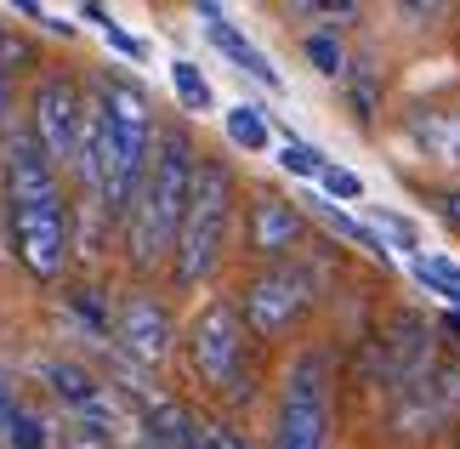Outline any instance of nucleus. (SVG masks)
I'll return each mask as SVG.
<instances>
[{
  "instance_id": "6ab92c4d",
  "label": "nucleus",
  "mask_w": 460,
  "mask_h": 449,
  "mask_svg": "<svg viewBox=\"0 0 460 449\" xmlns=\"http://www.w3.org/2000/svg\"><path fill=\"white\" fill-rule=\"evenodd\" d=\"M347 97H352V114H358V120H376V109H381V75H376L369 58H358L347 68Z\"/></svg>"
},
{
  "instance_id": "4be33fe9",
  "label": "nucleus",
  "mask_w": 460,
  "mask_h": 449,
  "mask_svg": "<svg viewBox=\"0 0 460 449\" xmlns=\"http://www.w3.org/2000/svg\"><path fill=\"white\" fill-rule=\"evenodd\" d=\"M0 449H51V427H46V416H34L29 404H17V416H12L6 444H0Z\"/></svg>"
},
{
  "instance_id": "c85d7f7f",
  "label": "nucleus",
  "mask_w": 460,
  "mask_h": 449,
  "mask_svg": "<svg viewBox=\"0 0 460 449\" xmlns=\"http://www.w3.org/2000/svg\"><path fill=\"white\" fill-rule=\"evenodd\" d=\"M63 449H114V438H102V433H92V427H68V438H63Z\"/></svg>"
},
{
  "instance_id": "f03ea898",
  "label": "nucleus",
  "mask_w": 460,
  "mask_h": 449,
  "mask_svg": "<svg viewBox=\"0 0 460 449\" xmlns=\"http://www.w3.org/2000/svg\"><path fill=\"white\" fill-rule=\"evenodd\" d=\"M193 176H199V154H193L188 131H165L154 137V159L143 176V193H137L131 217H126V250L137 267H159L176 250V233H182L188 200H193Z\"/></svg>"
},
{
  "instance_id": "b1692460",
  "label": "nucleus",
  "mask_w": 460,
  "mask_h": 449,
  "mask_svg": "<svg viewBox=\"0 0 460 449\" xmlns=\"http://www.w3.org/2000/svg\"><path fill=\"white\" fill-rule=\"evenodd\" d=\"M12 63H23V46H12V34L0 29V137H6L12 120Z\"/></svg>"
},
{
  "instance_id": "39448f33",
  "label": "nucleus",
  "mask_w": 460,
  "mask_h": 449,
  "mask_svg": "<svg viewBox=\"0 0 460 449\" xmlns=\"http://www.w3.org/2000/svg\"><path fill=\"white\" fill-rule=\"evenodd\" d=\"M244 341H251V330H244L234 301H210V308L188 325V370L227 404H244L256 392Z\"/></svg>"
},
{
  "instance_id": "dca6fc26",
  "label": "nucleus",
  "mask_w": 460,
  "mask_h": 449,
  "mask_svg": "<svg viewBox=\"0 0 460 449\" xmlns=\"http://www.w3.org/2000/svg\"><path fill=\"white\" fill-rule=\"evenodd\" d=\"M307 211H313V217L324 222L330 233H341L347 245H358V250H369L376 262H386V239L376 233V222H358V217H347V211L335 205V200H324V193H313V200H307Z\"/></svg>"
},
{
  "instance_id": "cd10ccee",
  "label": "nucleus",
  "mask_w": 460,
  "mask_h": 449,
  "mask_svg": "<svg viewBox=\"0 0 460 449\" xmlns=\"http://www.w3.org/2000/svg\"><path fill=\"white\" fill-rule=\"evenodd\" d=\"M17 404H23V399H17V382L0 370V444H6V427H12V416H17Z\"/></svg>"
},
{
  "instance_id": "0eeeda50",
  "label": "nucleus",
  "mask_w": 460,
  "mask_h": 449,
  "mask_svg": "<svg viewBox=\"0 0 460 449\" xmlns=\"http://www.w3.org/2000/svg\"><path fill=\"white\" fill-rule=\"evenodd\" d=\"M313 296H318V279H313L307 262H273V267H261V274L244 284L239 319H244V330H251L256 341H273V336L302 325Z\"/></svg>"
},
{
  "instance_id": "aec40b11",
  "label": "nucleus",
  "mask_w": 460,
  "mask_h": 449,
  "mask_svg": "<svg viewBox=\"0 0 460 449\" xmlns=\"http://www.w3.org/2000/svg\"><path fill=\"white\" fill-rule=\"evenodd\" d=\"M302 51H307V63L318 68V75H347V46H341L335 29H313L302 40Z\"/></svg>"
},
{
  "instance_id": "2f4dec72",
  "label": "nucleus",
  "mask_w": 460,
  "mask_h": 449,
  "mask_svg": "<svg viewBox=\"0 0 460 449\" xmlns=\"http://www.w3.org/2000/svg\"><path fill=\"white\" fill-rule=\"evenodd\" d=\"M80 17H85V23H97V29H109V23H114V17L102 12V6H80Z\"/></svg>"
},
{
  "instance_id": "a878e982",
  "label": "nucleus",
  "mask_w": 460,
  "mask_h": 449,
  "mask_svg": "<svg viewBox=\"0 0 460 449\" xmlns=\"http://www.w3.org/2000/svg\"><path fill=\"white\" fill-rule=\"evenodd\" d=\"M376 233H381V239H393L398 250H415V245H420L415 222H410V217H398V211H376Z\"/></svg>"
},
{
  "instance_id": "f3484780",
  "label": "nucleus",
  "mask_w": 460,
  "mask_h": 449,
  "mask_svg": "<svg viewBox=\"0 0 460 449\" xmlns=\"http://www.w3.org/2000/svg\"><path fill=\"white\" fill-rule=\"evenodd\" d=\"M227 142H234V148H244V154H261V148L273 142L268 114H261L256 103H234V109H227Z\"/></svg>"
},
{
  "instance_id": "6e6552de",
  "label": "nucleus",
  "mask_w": 460,
  "mask_h": 449,
  "mask_svg": "<svg viewBox=\"0 0 460 449\" xmlns=\"http://www.w3.org/2000/svg\"><path fill=\"white\" fill-rule=\"evenodd\" d=\"M393 399V427L410 438H432L444 421H460V358H444L427 375H415L410 387L386 392Z\"/></svg>"
},
{
  "instance_id": "393cba45",
  "label": "nucleus",
  "mask_w": 460,
  "mask_h": 449,
  "mask_svg": "<svg viewBox=\"0 0 460 449\" xmlns=\"http://www.w3.org/2000/svg\"><path fill=\"white\" fill-rule=\"evenodd\" d=\"M279 166L290 176H324V154L307 148V142H285V148H279Z\"/></svg>"
},
{
  "instance_id": "ddd939ff",
  "label": "nucleus",
  "mask_w": 460,
  "mask_h": 449,
  "mask_svg": "<svg viewBox=\"0 0 460 449\" xmlns=\"http://www.w3.org/2000/svg\"><path fill=\"white\" fill-rule=\"evenodd\" d=\"M403 142L415 148L420 166L460 171V103H420L403 114Z\"/></svg>"
},
{
  "instance_id": "423d86ee",
  "label": "nucleus",
  "mask_w": 460,
  "mask_h": 449,
  "mask_svg": "<svg viewBox=\"0 0 460 449\" xmlns=\"http://www.w3.org/2000/svg\"><path fill=\"white\" fill-rule=\"evenodd\" d=\"M273 449H330V353L302 347L279 382Z\"/></svg>"
},
{
  "instance_id": "2eb2a0df",
  "label": "nucleus",
  "mask_w": 460,
  "mask_h": 449,
  "mask_svg": "<svg viewBox=\"0 0 460 449\" xmlns=\"http://www.w3.org/2000/svg\"><path fill=\"white\" fill-rule=\"evenodd\" d=\"M199 427L205 421H193V409L176 404V399H154L143 409V438H148V449H193Z\"/></svg>"
},
{
  "instance_id": "72a5a7b5",
  "label": "nucleus",
  "mask_w": 460,
  "mask_h": 449,
  "mask_svg": "<svg viewBox=\"0 0 460 449\" xmlns=\"http://www.w3.org/2000/svg\"><path fill=\"white\" fill-rule=\"evenodd\" d=\"M455 449H460V421H455Z\"/></svg>"
},
{
  "instance_id": "f8f14e48",
  "label": "nucleus",
  "mask_w": 460,
  "mask_h": 449,
  "mask_svg": "<svg viewBox=\"0 0 460 449\" xmlns=\"http://www.w3.org/2000/svg\"><path fill=\"white\" fill-rule=\"evenodd\" d=\"M302 233H307V222H302V211H296L285 193H273V188L251 193V211H244V245H251L268 267L290 262L296 245H302Z\"/></svg>"
},
{
  "instance_id": "9b49d317",
  "label": "nucleus",
  "mask_w": 460,
  "mask_h": 449,
  "mask_svg": "<svg viewBox=\"0 0 460 449\" xmlns=\"http://www.w3.org/2000/svg\"><path fill=\"white\" fill-rule=\"evenodd\" d=\"M114 341H119V353H131L137 364L154 370V364H165L171 347H176V319L154 291H131V296H119V308H114Z\"/></svg>"
},
{
  "instance_id": "5701e85b",
  "label": "nucleus",
  "mask_w": 460,
  "mask_h": 449,
  "mask_svg": "<svg viewBox=\"0 0 460 449\" xmlns=\"http://www.w3.org/2000/svg\"><path fill=\"white\" fill-rule=\"evenodd\" d=\"M171 85H176V97H182V109H193V114H205L210 109V85H205V75L193 68L188 58H176L171 63Z\"/></svg>"
},
{
  "instance_id": "bb28decb",
  "label": "nucleus",
  "mask_w": 460,
  "mask_h": 449,
  "mask_svg": "<svg viewBox=\"0 0 460 449\" xmlns=\"http://www.w3.org/2000/svg\"><path fill=\"white\" fill-rule=\"evenodd\" d=\"M318 183H324V200H364V183L352 171H341V166H324Z\"/></svg>"
},
{
  "instance_id": "7ed1b4c3",
  "label": "nucleus",
  "mask_w": 460,
  "mask_h": 449,
  "mask_svg": "<svg viewBox=\"0 0 460 449\" xmlns=\"http://www.w3.org/2000/svg\"><path fill=\"white\" fill-rule=\"evenodd\" d=\"M97 171H102V188H97V205L102 217H131L137 193H143V176H148V159H154V114H148V97L137 92L131 80H102V97H97Z\"/></svg>"
},
{
  "instance_id": "412c9836",
  "label": "nucleus",
  "mask_w": 460,
  "mask_h": 449,
  "mask_svg": "<svg viewBox=\"0 0 460 449\" xmlns=\"http://www.w3.org/2000/svg\"><path fill=\"white\" fill-rule=\"evenodd\" d=\"M68 308L85 319V330H92V336H114V308L102 301L97 284H80V291H68Z\"/></svg>"
},
{
  "instance_id": "4468645a",
  "label": "nucleus",
  "mask_w": 460,
  "mask_h": 449,
  "mask_svg": "<svg viewBox=\"0 0 460 449\" xmlns=\"http://www.w3.org/2000/svg\"><path fill=\"white\" fill-rule=\"evenodd\" d=\"M199 17H205V34H210V46H217L227 63H239L251 80H261V85H273V92H279V68H273L268 58H261V46H256V40H244V34H239L234 23H227V17H222V6H199Z\"/></svg>"
},
{
  "instance_id": "c756f323",
  "label": "nucleus",
  "mask_w": 460,
  "mask_h": 449,
  "mask_svg": "<svg viewBox=\"0 0 460 449\" xmlns=\"http://www.w3.org/2000/svg\"><path fill=\"white\" fill-rule=\"evenodd\" d=\"M102 34H109V46H114V51H126V58H148V46L137 40V34H126V29H114V23L102 29Z\"/></svg>"
},
{
  "instance_id": "a211bd4d",
  "label": "nucleus",
  "mask_w": 460,
  "mask_h": 449,
  "mask_svg": "<svg viewBox=\"0 0 460 449\" xmlns=\"http://www.w3.org/2000/svg\"><path fill=\"white\" fill-rule=\"evenodd\" d=\"M410 267H415V279L427 284L432 296H444L460 313V262H449V256H410Z\"/></svg>"
},
{
  "instance_id": "9d476101",
  "label": "nucleus",
  "mask_w": 460,
  "mask_h": 449,
  "mask_svg": "<svg viewBox=\"0 0 460 449\" xmlns=\"http://www.w3.org/2000/svg\"><path fill=\"white\" fill-rule=\"evenodd\" d=\"M85 92L68 75H40L34 85V142L46 148L51 166H75L80 137H85Z\"/></svg>"
},
{
  "instance_id": "20e7f679",
  "label": "nucleus",
  "mask_w": 460,
  "mask_h": 449,
  "mask_svg": "<svg viewBox=\"0 0 460 449\" xmlns=\"http://www.w3.org/2000/svg\"><path fill=\"white\" fill-rule=\"evenodd\" d=\"M227 228H234V171H227L222 159H199L188 217H182V233H176V250H171L176 291H199V284L222 267Z\"/></svg>"
},
{
  "instance_id": "7c9ffc66",
  "label": "nucleus",
  "mask_w": 460,
  "mask_h": 449,
  "mask_svg": "<svg viewBox=\"0 0 460 449\" xmlns=\"http://www.w3.org/2000/svg\"><path fill=\"white\" fill-rule=\"evenodd\" d=\"M432 205H438V217H444L449 228H460V188H444V193H438Z\"/></svg>"
},
{
  "instance_id": "473e14b6",
  "label": "nucleus",
  "mask_w": 460,
  "mask_h": 449,
  "mask_svg": "<svg viewBox=\"0 0 460 449\" xmlns=\"http://www.w3.org/2000/svg\"><path fill=\"white\" fill-rule=\"evenodd\" d=\"M193 449H217V444H210V433H205V427H199V438H193Z\"/></svg>"
},
{
  "instance_id": "1a4fd4ad",
  "label": "nucleus",
  "mask_w": 460,
  "mask_h": 449,
  "mask_svg": "<svg viewBox=\"0 0 460 449\" xmlns=\"http://www.w3.org/2000/svg\"><path fill=\"white\" fill-rule=\"evenodd\" d=\"M438 364V336L420 313H398L376 341H369V382L381 392L410 387L415 375H427Z\"/></svg>"
},
{
  "instance_id": "f257e3e1",
  "label": "nucleus",
  "mask_w": 460,
  "mask_h": 449,
  "mask_svg": "<svg viewBox=\"0 0 460 449\" xmlns=\"http://www.w3.org/2000/svg\"><path fill=\"white\" fill-rule=\"evenodd\" d=\"M6 222L17 262L34 279H58L68 262V200L34 131H17L6 142Z\"/></svg>"
}]
</instances>
